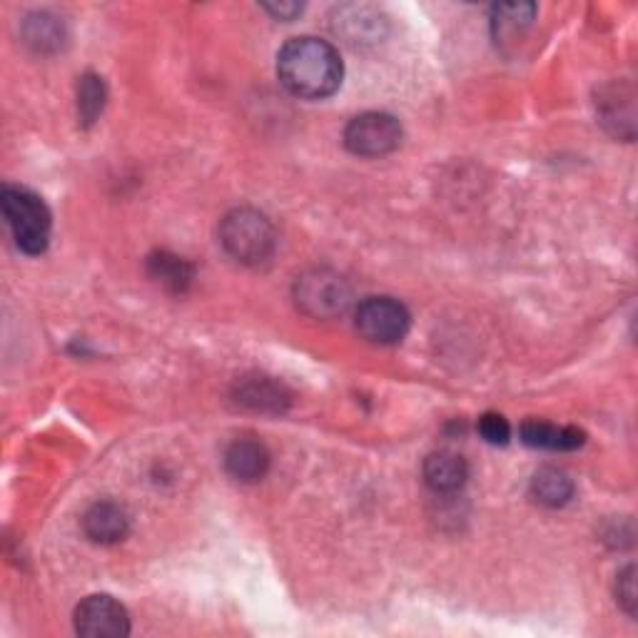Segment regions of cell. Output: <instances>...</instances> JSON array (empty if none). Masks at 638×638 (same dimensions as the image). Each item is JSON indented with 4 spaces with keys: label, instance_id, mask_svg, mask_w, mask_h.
I'll return each instance as SVG.
<instances>
[{
    "label": "cell",
    "instance_id": "6da1fadb",
    "mask_svg": "<svg viewBox=\"0 0 638 638\" xmlns=\"http://www.w3.org/2000/svg\"><path fill=\"white\" fill-rule=\"evenodd\" d=\"M278 75L284 88L298 98H329L342 83L339 53L320 37H294L278 55Z\"/></svg>",
    "mask_w": 638,
    "mask_h": 638
},
{
    "label": "cell",
    "instance_id": "7a4b0ae2",
    "mask_svg": "<svg viewBox=\"0 0 638 638\" xmlns=\"http://www.w3.org/2000/svg\"><path fill=\"white\" fill-rule=\"evenodd\" d=\"M0 203H3V215L15 237V245L25 255L45 252L47 240H51V213H47L43 199L25 187L6 185L0 193Z\"/></svg>",
    "mask_w": 638,
    "mask_h": 638
},
{
    "label": "cell",
    "instance_id": "3957f363",
    "mask_svg": "<svg viewBox=\"0 0 638 638\" xmlns=\"http://www.w3.org/2000/svg\"><path fill=\"white\" fill-rule=\"evenodd\" d=\"M220 242L233 260L242 264L268 262L274 252L272 223L262 213L240 207L220 225Z\"/></svg>",
    "mask_w": 638,
    "mask_h": 638
},
{
    "label": "cell",
    "instance_id": "277c9868",
    "mask_svg": "<svg viewBox=\"0 0 638 638\" xmlns=\"http://www.w3.org/2000/svg\"><path fill=\"white\" fill-rule=\"evenodd\" d=\"M402 142V126L387 112H365L345 130V145L361 158H382L394 152Z\"/></svg>",
    "mask_w": 638,
    "mask_h": 638
},
{
    "label": "cell",
    "instance_id": "5b68a950",
    "mask_svg": "<svg viewBox=\"0 0 638 638\" xmlns=\"http://www.w3.org/2000/svg\"><path fill=\"white\" fill-rule=\"evenodd\" d=\"M412 325L402 302L392 298H369L357 307V329L375 345H397Z\"/></svg>",
    "mask_w": 638,
    "mask_h": 638
},
{
    "label": "cell",
    "instance_id": "8992f818",
    "mask_svg": "<svg viewBox=\"0 0 638 638\" xmlns=\"http://www.w3.org/2000/svg\"><path fill=\"white\" fill-rule=\"evenodd\" d=\"M298 304L312 317H337L347 310L349 288L335 272H310L298 282Z\"/></svg>",
    "mask_w": 638,
    "mask_h": 638
},
{
    "label": "cell",
    "instance_id": "52a82bcc",
    "mask_svg": "<svg viewBox=\"0 0 638 638\" xmlns=\"http://www.w3.org/2000/svg\"><path fill=\"white\" fill-rule=\"evenodd\" d=\"M75 631L88 638H118L130 634L126 606L112 596H88L75 608Z\"/></svg>",
    "mask_w": 638,
    "mask_h": 638
},
{
    "label": "cell",
    "instance_id": "ba28073f",
    "mask_svg": "<svg viewBox=\"0 0 638 638\" xmlns=\"http://www.w3.org/2000/svg\"><path fill=\"white\" fill-rule=\"evenodd\" d=\"M225 469L237 482H260L270 469L268 446L257 440H237L225 452Z\"/></svg>",
    "mask_w": 638,
    "mask_h": 638
},
{
    "label": "cell",
    "instance_id": "9c48e42d",
    "mask_svg": "<svg viewBox=\"0 0 638 638\" xmlns=\"http://www.w3.org/2000/svg\"><path fill=\"white\" fill-rule=\"evenodd\" d=\"M128 513L122 507L112 501H100L95 507L88 509L83 519V529L93 541L98 544H116V541H122L128 534Z\"/></svg>",
    "mask_w": 638,
    "mask_h": 638
},
{
    "label": "cell",
    "instance_id": "30bf717a",
    "mask_svg": "<svg viewBox=\"0 0 638 638\" xmlns=\"http://www.w3.org/2000/svg\"><path fill=\"white\" fill-rule=\"evenodd\" d=\"M335 31L345 35L352 45L377 43L385 33V21L367 6H345L339 11V21H335Z\"/></svg>",
    "mask_w": 638,
    "mask_h": 638
},
{
    "label": "cell",
    "instance_id": "8fae6325",
    "mask_svg": "<svg viewBox=\"0 0 638 638\" xmlns=\"http://www.w3.org/2000/svg\"><path fill=\"white\" fill-rule=\"evenodd\" d=\"M424 482L436 494H454L466 482V462L454 452H434L424 462Z\"/></svg>",
    "mask_w": 638,
    "mask_h": 638
},
{
    "label": "cell",
    "instance_id": "7c38bea8",
    "mask_svg": "<svg viewBox=\"0 0 638 638\" xmlns=\"http://www.w3.org/2000/svg\"><path fill=\"white\" fill-rule=\"evenodd\" d=\"M523 444L537 446V450L551 452H571L584 444V434L574 426H556L549 422H527L521 426Z\"/></svg>",
    "mask_w": 638,
    "mask_h": 638
},
{
    "label": "cell",
    "instance_id": "4fadbf2b",
    "mask_svg": "<svg viewBox=\"0 0 638 638\" xmlns=\"http://www.w3.org/2000/svg\"><path fill=\"white\" fill-rule=\"evenodd\" d=\"M237 402L255 412H282L290 399L282 385L272 382L270 377H245L237 385Z\"/></svg>",
    "mask_w": 638,
    "mask_h": 638
},
{
    "label": "cell",
    "instance_id": "5bb4252c",
    "mask_svg": "<svg viewBox=\"0 0 638 638\" xmlns=\"http://www.w3.org/2000/svg\"><path fill=\"white\" fill-rule=\"evenodd\" d=\"M531 494H534L539 504L556 509L564 507V504H569V499L574 497V482L569 479L566 472L547 466V469L537 472L534 479H531Z\"/></svg>",
    "mask_w": 638,
    "mask_h": 638
},
{
    "label": "cell",
    "instance_id": "9a60e30c",
    "mask_svg": "<svg viewBox=\"0 0 638 638\" xmlns=\"http://www.w3.org/2000/svg\"><path fill=\"white\" fill-rule=\"evenodd\" d=\"M150 274L175 292H183L187 284L193 282V268H190L183 257L167 252H158L155 257H150Z\"/></svg>",
    "mask_w": 638,
    "mask_h": 638
},
{
    "label": "cell",
    "instance_id": "2e32d148",
    "mask_svg": "<svg viewBox=\"0 0 638 638\" xmlns=\"http://www.w3.org/2000/svg\"><path fill=\"white\" fill-rule=\"evenodd\" d=\"M105 105V85L98 75H83L80 88H78V112L85 126L95 122V118L102 112Z\"/></svg>",
    "mask_w": 638,
    "mask_h": 638
},
{
    "label": "cell",
    "instance_id": "e0dca14e",
    "mask_svg": "<svg viewBox=\"0 0 638 638\" xmlns=\"http://www.w3.org/2000/svg\"><path fill=\"white\" fill-rule=\"evenodd\" d=\"M25 35H28V43L35 45L37 51H45V47L58 45V41L63 37V28L58 25L55 18L37 15L33 18V21H28Z\"/></svg>",
    "mask_w": 638,
    "mask_h": 638
},
{
    "label": "cell",
    "instance_id": "ac0fdd59",
    "mask_svg": "<svg viewBox=\"0 0 638 638\" xmlns=\"http://www.w3.org/2000/svg\"><path fill=\"white\" fill-rule=\"evenodd\" d=\"M494 13H497V28L501 35H517L523 25L531 23V18H534L537 8L534 6H527V3H513V6H497L494 8Z\"/></svg>",
    "mask_w": 638,
    "mask_h": 638
},
{
    "label": "cell",
    "instance_id": "d6986e66",
    "mask_svg": "<svg viewBox=\"0 0 638 638\" xmlns=\"http://www.w3.org/2000/svg\"><path fill=\"white\" fill-rule=\"evenodd\" d=\"M479 432L489 444H507L511 436V426L501 414H484L479 419Z\"/></svg>",
    "mask_w": 638,
    "mask_h": 638
},
{
    "label": "cell",
    "instance_id": "ffe728a7",
    "mask_svg": "<svg viewBox=\"0 0 638 638\" xmlns=\"http://www.w3.org/2000/svg\"><path fill=\"white\" fill-rule=\"evenodd\" d=\"M636 571L634 566H628L626 571L618 574V584H616V596H618V604L626 608L628 616H634L636 612Z\"/></svg>",
    "mask_w": 638,
    "mask_h": 638
},
{
    "label": "cell",
    "instance_id": "44dd1931",
    "mask_svg": "<svg viewBox=\"0 0 638 638\" xmlns=\"http://www.w3.org/2000/svg\"><path fill=\"white\" fill-rule=\"evenodd\" d=\"M268 11L274 13V15H280V18H290V15H298L302 11V6L298 3H274V6H268Z\"/></svg>",
    "mask_w": 638,
    "mask_h": 638
}]
</instances>
